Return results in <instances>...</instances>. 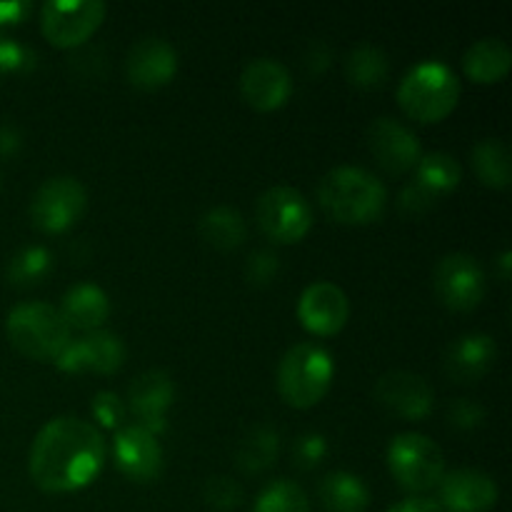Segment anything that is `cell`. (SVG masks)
I'll list each match as a JSON object with an SVG mask.
<instances>
[{
    "mask_svg": "<svg viewBox=\"0 0 512 512\" xmlns=\"http://www.w3.org/2000/svg\"><path fill=\"white\" fill-rule=\"evenodd\" d=\"M200 235L208 245L215 250H228L240 248L248 238V225H245L243 213L230 205H215V208L205 210L200 218Z\"/></svg>",
    "mask_w": 512,
    "mask_h": 512,
    "instance_id": "obj_26",
    "label": "cell"
},
{
    "mask_svg": "<svg viewBox=\"0 0 512 512\" xmlns=\"http://www.w3.org/2000/svg\"><path fill=\"white\" fill-rule=\"evenodd\" d=\"M350 318V303L343 288L328 280L310 283L298 300V320L308 333L330 338L345 328Z\"/></svg>",
    "mask_w": 512,
    "mask_h": 512,
    "instance_id": "obj_15",
    "label": "cell"
},
{
    "mask_svg": "<svg viewBox=\"0 0 512 512\" xmlns=\"http://www.w3.org/2000/svg\"><path fill=\"white\" fill-rule=\"evenodd\" d=\"M203 495L210 508L223 512L235 510L243 503V488L233 478H228V475H215V478H210L205 483Z\"/></svg>",
    "mask_w": 512,
    "mask_h": 512,
    "instance_id": "obj_33",
    "label": "cell"
},
{
    "mask_svg": "<svg viewBox=\"0 0 512 512\" xmlns=\"http://www.w3.org/2000/svg\"><path fill=\"white\" fill-rule=\"evenodd\" d=\"M240 93L255 110L270 113L288 103L293 93V78L280 60L255 58L240 73Z\"/></svg>",
    "mask_w": 512,
    "mask_h": 512,
    "instance_id": "obj_18",
    "label": "cell"
},
{
    "mask_svg": "<svg viewBox=\"0 0 512 512\" xmlns=\"http://www.w3.org/2000/svg\"><path fill=\"white\" fill-rule=\"evenodd\" d=\"M390 63L388 55L373 43H360L345 58V75H348L350 85L360 90H373L388 80Z\"/></svg>",
    "mask_w": 512,
    "mask_h": 512,
    "instance_id": "obj_28",
    "label": "cell"
},
{
    "mask_svg": "<svg viewBox=\"0 0 512 512\" xmlns=\"http://www.w3.org/2000/svg\"><path fill=\"white\" fill-rule=\"evenodd\" d=\"M368 148L373 158L378 160L380 168L390 175L410 173V170H415L418 160L423 158L418 135L408 125L388 118V115L373 120V125L368 128Z\"/></svg>",
    "mask_w": 512,
    "mask_h": 512,
    "instance_id": "obj_14",
    "label": "cell"
},
{
    "mask_svg": "<svg viewBox=\"0 0 512 512\" xmlns=\"http://www.w3.org/2000/svg\"><path fill=\"white\" fill-rule=\"evenodd\" d=\"M500 278L503 280H508V268H510V250H503V253H500Z\"/></svg>",
    "mask_w": 512,
    "mask_h": 512,
    "instance_id": "obj_41",
    "label": "cell"
},
{
    "mask_svg": "<svg viewBox=\"0 0 512 512\" xmlns=\"http://www.w3.org/2000/svg\"><path fill=\"white\" fill-rule=\"evenodd\" d=\"M255 220L265 238L273 243H300L313 228V208L300 190L290 185H275L258 198Z\"/></svg>",
    "mask_w": 512,
    "mask_h": 512,
    "instance_id": "obj_8",
    "label": "cell"
},
{
    "mask_svg": "<svg viewBox=\"0 0 512 512\" xmlns=\"http://www.w3.org/2000/svg\"><path fill=\"white\" fill-rule=\"evenodd\" d=\"M413 173L415 178L410 180V185H413L420 195H425L433 205L438 203L440 198L453 193L460 185V180H463V168H460L458 160L450 153H440V150L423 155V158L418 160V165H415Z\"/></svg>",
    "mask_w": 512,
    "mask_h": 512,
    "instance_id": "obj_22",
    "label": "cell"
},
{
    "mask_svg": "<svg viewBox=\"0 0 512 512\" xmlns=\"http://www.w3.org/2000/svg\"><path fill=\"white\" fill-rule=\"evenodd\" d=\"M23 148V135L15 125H0V158H13Z\"/></svg>",
    "mask_w": 512,
    "mask_h": 512,
    "instance_id": "obj_37",
    "label": "cell"
},
{
    "mask_svg": "<svg viewBox=\"0 0 512 512\" xmlns=\"http://www.w3.org/2000/svg\"><path fill=\"white\" fill-rule=\"evenodd\" d=\"M115 468L133 483H153L163 473V448L140 425H123L113 438Z\"/></svg>",
    "mask_w": 512,
    "mask_h": 512,
    "instance_id": "obj_13",
    "label": "cell"
},
{
    "mask_svg": "<svg viewBox=\"0 0 512 512\" xmlns=\"http://www.w3.org/2000/svg\"><path fill=\"white\" fill-rule=\"evenodd\" d=\"M178 73V50L165 38H140L125 58V75L140 90H158Z\"/></svg>",
    "mask_w": 512,
    "mask_h": 512,
    "instance_id": "obj_19",
    "label": "cell"
},
{
    "mask_svg": "<svg viewBox=\"0 0 512 512\" xmlns=\"http://www.w3.org/2000/svg\"><path fill=\"white\" fill-rule=\"evenodd\" d=\"M30 5L23 0H13V3H0V25L20 23L28 15Z\"/></svg>",
    "mask_w": 512,
    "mask_h": 512,
    "instance_id": "obj_40",
    "label": "cell"
},
{
    "mask_svg": "<svg viewBox=\"0 0 512 512\" xmlns=\"http://www.w3.org/2000/svg\"><path fill=\"white\" fill-rule=\"evenodd\" d=\"M388 512H445V510L430 498H408V500H400V503L393 505Z\"/></svg>",
    "mask_w": 512,
    "mask_h": 512,
    "instance_id": "obj_39",
    "label": "cell"
},
{
    "mask_svg": "<svg viewBox=\"0 0 512 512\" xmlns=\"http://www.w3.org/2000/svg\"><path fill=\"white\" fill-rule=\"evenodd\" d=\"M90 410H93V418L98 420L100 428L108 430L123 428L125 415H128L123 398L118 393H113V390H100V393H95L93 400H90Z\"/></svg>",
    "mask_w": 512,
    "mask_h": 512,
    "instance_id": "obj_31",
    "label": "cell"
},
{
    "mask_svg": "<svg viewBox=\"0 0 512 512\" xmlns=\"http://www.w3.org/2000/svg\"><path fill=\"white\" fill-rule=\"evenodd\" d=\"M373 398L378 400L380 408L413 423L428 418L435 405V393L428 380L410 370H390L380 375L373 388Z\"/></svg>",
    "mask_w": 512,
    "mask_h": 512,
    "instance_id": "obj_12",
    "label": "cell"
},
{
    "mask_svg": "<svg viewBox=\"0 0 512 512\" xmlns=\"http://www.w3.org/2000/svg\"><path fill=\"white\" fill-rule=\"evenodd\" d=\"M318 498L325 512H365L370 505V490L360 475L335 470L320 480Z\"/></svg>",
    "mask_w": 512,
    "mask_h": 512,
    "instance_id": "obj_24",
    "label": "cell"
},
{
    "mask_svg": "<svg viewBox=\"0 0 512 512\" xmlns=\"http://www.w3.org/2000/svg\"><path fill=\"white\" fill-rule=\"evenodd\" d=\"M388 468L408 493H428L445 475V455L423 433H398L388 443Z\"/></svg>",
    "mask_w": 512,
    "mask_h": 512,
    "instance_id": "obj_6",
    "label": "cell"
},
{
    "mask_svg": "<svg viewBox=\"0 0 512 512\" xmlns=\"http://www.w3.org/2000/svg\"><path fill=\"white\" fill-rule=\"evenodd\" d=\"M460 100V80L440 60H423L403 75L398 85V103L405 115L418 123H440Z\"/></svg>",
    "mask_w": 512,
    "mask_h": 512,
    "instance_id": "obj_3",
    "label": "cell"
},
{
    "mask_svg": "<svg viewBox=\"0 0 512 512\" xmlns=\"http://www.w3.org/2000/svg\"><path fill=\"white\" fill-rule=\"evenodd\" d=\"M103 0H48L40 8V30L55 48H78L103 25Z\"/></svg>",
    "mask_w": 512,
    "mask_h": 512,
    "instance_id": "obj_9",
    "label": "cell"
},
{
    "mask_svg": "<svg viewBox=\"0 0 512 512\" xmlns=\"http://www.w3.org/2000/svg\"><path fill=\"white\" fill-rule=\"evenodd\" d=\"M175 400V383L165 370H145L130 383L128 408L133 410L140 428L158 438L168 430V410Z\"/></svg>",
    "mask_w": 512,
    "mask_h": 512,
    "instance_id": "obj_16",
    "label": "cell"
},
{
    "mask_svg": "<svg viewBox=\"0 0 512 512\" xmlns=\"http://www.w3.org/2000/svg\"><path fill=\"white\" fill-rule=\"evenodd\" d=\"M255 512H310V500L298 483L280 478L260 490Z\"/></svg>",
    "mask_w": 512,
    "mask_h": 512,
    "instance_id": "obj_30",
    "label": "cell"
},
{
    "mask_svg": "<svg viewBox=\"0 0 512 512\" xmlns=\"http://www.w3.org/2000/svg\"><path fill=\"white\" fill-rule=\"evenodd\" d=\"M60 315L68 323L70 330H83L93 333L105 325L110 315V300L105 290L95 283H75L73 288L65 290L60 300Z\"/></svg>",
    "mask_w": 512,
    "mask_h": 512,
    "instance_id": "obj_21",
    "label": "cell"
},
{
    "mask_svg": "<svg viewBox=\"0 0 512 512\" xmlns=\"http://www.w3.org/2000/svg\"><path fill=\"white\" fill-rule=\"evenodd\" d=\"M88 208V193L73 175L48 178L30 198V223L45 235H60L73 228Z\"/></svg>",
    "mask_w": 512,
    "mask_h": 512,
    "instance_id": "obj_7",
    "label": "cell"
},
{
    "mask_svg": "<svg viewBox=\"0 0 512 512\" xmlns=\"http://www.w3.org/2000/svg\"><path fill=\"white\" fill-rule=\"evenodd\" d=\"M53 270V255L45 245H25V248L15 250L8 260V275L10 285L15 288H33L40 285Z\"/></svg>",
    "mask_w": 512,
    "mask_h": 512,
    "instance_id": "obj_29",
    "label": "cell"
},
{
    "mask_svg": "<svg viewBox=\"0 0 512 512\" xmlns=\"http://www.w3.org/2000/svg\"><path fill=\"white\" fill-rule=\"evenodd\" d=\"M498 483L475 468H458L445 473L438 483V500L445 512H488L498 505Z\"/></svg>",
    "mask_w": 512,
    "mask_h": 512,
    "instance_id": "obj_17",
    "label": "cell"
},
{
    "mask_svg": "<svg viewBox=\"0 0 512 512\" xmlns=\"http://www.w3.org/2000/svg\"><path fill=\"white\" fill-rule=\"evenodd\" d=\"M470 163H473L475 175L483 185L495 190H505L512 180V163H510V148L505 140L500 138H485L470 153Z\"/></svg>",
    "mask_w": 512,
    "mask_h": 512,
    "instance_id": "obj_27",
    "label": "cell"
},
{
    "mask_svg": "<svg viewBox=\"0 0 512 512\" xmlns=\"http://www.w3.org/2000/svg\"><path fill=\"white\" fill-rule=\"evenodd\" d=\"M318 200L325 213L343 225L375 223L388 205V188L378 175L358 165H338L323 175Z\"/></svg>",
    "mask_w": 512,
    "mask_h": 512,
    "instance_id": "obj_2",
    "label": "cell"
},
{
    "mask_svg": "<svg viewBox=\"0 0 512 512\" xmlns=\"http://www.w3.org/2000/svg\"><path fill=\"white\" fill-rule=\"evenodd\" d=\"M325 455H328V440H325V435L313 433V430H310V433H303L295 438L293 465L298 470H303V473L318 468V465L325 460Z\"/></svg>",
    "mask_w": 512,
    "mask_h": 512,
    "instance_id": "obj_32",
    "label": "cell"
},
{
    "mask_svg": "<svg viewBox=\"0 0 512 512\" xmlns=\"http://www.w3.org/2000/svg\"><path fill=\"white\" fill-rule=\"evenodd\" d=\"M485 420V410L478 400L470 398H455L453 403L448 405V423L453 425L455 430H463V433H470V430H478Z\"/></svg>",
    "mask_w": 512,
    "mask_h": 512,
    "instance_id": "obj_36",
    "label": "cell"
},
{
    "mask_svg": "<svg viewBox=\"0 0 512 512\" xmlns=\"http://www.w3.org/2000/svg\"><path fill=\"white\" fill-rule=\"evenodd\" d=\"M10 345L30 360H55L70 343V328L60 310L50 303L30 300L15 305L5 320Z\"/></svg>",
    "mask_w": 512,
    "mask_h": 512,
    "instance_id": "obj_4",
    "label": "cell"
},
{
    "mask_svg": "<svg viewBox=\"0 0 512 512\" xmlns=\"http://www.w3.org/2000/svg\"><path fill=\"white\" fill-rule=\"evenodd\" d=\"M125 363V343L120 335L110 330H93L85 333L83 338H70L63 353L55 358V365L63 373H95L110 375L118 373Z\"/></svg>",
    "mask_w": 512,
    "mask_h": 512,
    "instance_id": "obj_11",
    "label": "cell"
},
{
    "mask_svg": "<svg viewBox=\"0 0 512 512\" xmlns=\"http://www.w3.org/2000/svg\"><path fill=\"white\" fill-rule=\"evenodd\" d=\"M498 358V345L485 333H465L445 350V373L453 383L468 385L483 378Z\"/></svg>",
    "mask_w": 512,
    "mask_h": 512,
    "instance_id": "obj_20",
    "label": "cell"
},
{
    "mask_svg": "<svg viewBox=\"0 0 512 512\" xmlns=\"http://www.w3.org/2000/svg\"><path fill=\"white\" fill-rule=\"evenodd\" d=\"M280 273V258L268 248L253 250L245 260V278H248L250 285H270Z\"/></svg>",
    "mask_w": 512,
    "mask_h": 512,
    "instance_id": "obj_34",
    "label": "cell"
},
{
    "mask_svg": "<svg viewBox=\"0 0 512 512\" xmlns=\"http://www.w3.org/2000/svg\"><path fill=\"white\" fill-rule=\"evenodd\" d=\"M433 288L445 308L455 313H470L483 303L488 280L478 258L468 253H448L435 265Z\"/></svg>",
    "mask_w": 512,
    "mask_h": 512,
    "instance_id": "obj_10",
    "label": "cell"
},
{
    "mask_svg": "<svg viewBox=\"0 0 512 512\" xmlns=\"http://www.w3.org/2000/svg\"><path fill=\"white\" fill-rule=\"evenodd\" d=\"M333 355L318 343H298L283 355L278 365V390L293 408L318 405L333 385Z\"/></svg>",
    "mask_w": 512,
    "mask_h": 512,
    "instance_id": "obj_5",
    "label": "cell"
},
{
    "mask_svg": "<svg viewBox=\"0 0 512 512\" xmlns=\"http://www.w3.org/2000/svg\"><path fill=\"white\" fill-rule=\"evenodd\" d=\"M105 453L108 448L98 425L73 415H60L35 435L28 473L45 493H75L98 478Z\"/></svg>",
    "mask_w": 512,
    "mask_h": 512,
    "instance_id": "obj_1",
    "label": "cell"
},
{
    "mask_svg": "<svg viewBox=\"0 0 512 512\" xmlns=\"http://www.w3.org/2000/svg\"><path fill=\"white\" fill-rule=\"evenodd\" d=\"M35 68V53L23 43L10 38H0V78L3 75H20Z\"/></svg>",
    "mask_w": 512,
    "mask_h": 512,
    "instance_id": "obj_35",
    "label": "cell"
},
{
    "mask_svg": "<svg viewBox=\"0 0 512 512\" xmlns=\"http://www.w3.org/2000/svg\"><path fill=\"white\" fill-rule=\"evenodd\" d=\"M328 65H330V48H328V45H325V43L310 45L308 55H305V68H308V73L318 75V73H323Z\"/></svg>",
    "mask_w": 512,
    "mask_h": 512,
    "instance_id": "obj_38",
    "label": "cell"
},
{
    "mask_svg": "<svg viewBox=\"0 0 512 512\" xmlns=\"http://www.w3.org/2000/svg\"><path fill=\"white\" fill-rule=\"evenodd\" d=\"M512 53L500 38H483L470 45L463 55V68L470 80L480 85L500 83L510 73Z\"/></svg>",
    "mask_w": 512,
    "mask_h": 512,
    "instance_id": "obj_23",
    "label": "cell"
},
{
    "mask_svg": "<svg viewBox=\"0 0 512 512\" xmlns=\"http://www.w3.org/2000/svg\"><path fill=\"white\" fill-rule=\"evenodd\" d=\"M280 453V433L268 423H258L240 438L235 465L245 475H260L273 468Z\"/></svg>",
    "mask_w": 512,
    "mask_h": 512,
    "instance_id": "obj_25",
    "label": "cell"
}]
</instances>
